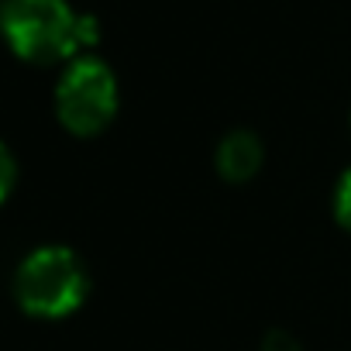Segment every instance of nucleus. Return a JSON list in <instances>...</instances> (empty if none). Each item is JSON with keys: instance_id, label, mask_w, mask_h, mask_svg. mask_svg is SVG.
I'll return each mask as SVG.
<instances>
[{"instance_id": "nucleus-6", "label": "nucleus", "mask_w": 351, "mask_h": 351, "mask_svg": "<svg viewBox=\"0 0 351 351\" xmlns=\"http://www.w3.org/2000/svg\"><path fill=\"white\" fill-rule=\"evenodd\" d=\"M11 186H14V158H11V152L4 145H0V204L8 200Z\"/></svg>"}, {"instance_id": "nucleus-4", "label": "nucleus", "mask_w": 351, "mask_h": 351, "mask_svg": "<svg viewBox=\"0 0 351 351\" xmlns=\"http://www.w3.org/2000/svg\"><path fill=\"white\" fill-rule=\"evenodd\" d=\"M258 165H262V145H258V138L252 131H231L221 141L217 169H221L224 180L245 183V180H252V176L258 172Z\"/></svg>"}, {"instance_id": "nucleus-7", "label": "nucleus", "mask_w": 351, "mask_h": 351, "mask_svg": "<svg viewBox=\"0 0 351 351\" xmlns=\"http://www.w3.org/2000/svg\"><path fill=\"white\" fill-rule=\"evenodd\" d=\"M265 348H269V351H300V348H296L286 334H272V337L265 341Z\"/></svg>"}, {"instance_id": "nucleus-1", "label": "nucleus", "mask_w": 351, "mask_h": 351, "mask_svg": "<svg viewBox=\"0 0 351 351\" xmlns=\"http://www.w3.org/2000/svg\"><path fill=\"white\" fill-rule=\"evenodd\" d=\"M0 35L25 62H59L97 42V21L66 0H0Z\"/></svg>"}, {"instance_id": "nucleus-5", "label": "nucleus", "mask_w": 351, "mask_h": 351, "mask_svg": "<svg viewBox=\"0 0 351 351\" xmlns=\"http://www.w3.org/2000/svg\"><path fill=\"white\" fill-rule=\"evenodd\" d=\"M334 210H337V221L351 231V169L341 176L337 183V197H334Z\"/></svg>"}, {"instance_id": "nucleus-2", "label": "nucleus", "mask_w": 351, "mask_h": 351, "mask_svg": "<svg viewBox=\"0 0 351 351\" xmlns=\"http://www.w3.org/2000/svg\"><path fill=\"white\" fill-rule=\"evenodd\" d=\"M18 303L32 317H66L86 296V269L69 248H38L32 252L14 279Z\"/></svg>"}, {"instance_id": "nucleus-3", "label": "nucleus", "mask_w": 351, "mask_h": 351, "mask_svg": "<svg viewBox=\"0 0 351 351\" xmlns=\"http://www.w3.org/2000/svg\"><path fill=\"white\" fill-rule=\"evenodd\" d=\"M59 121L73 134H97L117 114V80L100 59H76L56 86Z\"/></svg>"}]
</instances>
